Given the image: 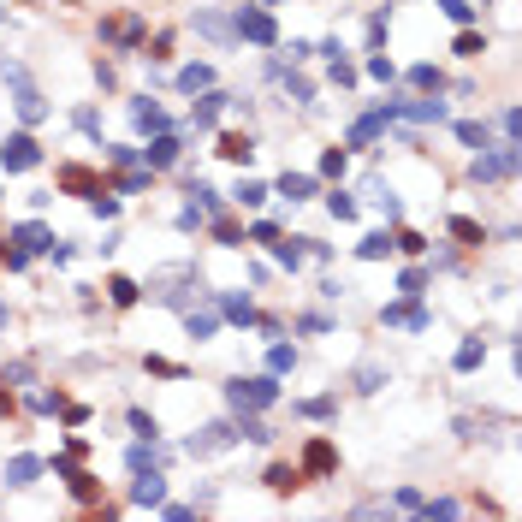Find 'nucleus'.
<instances>
[{"label": "nucleus", "instance_id": "f257e3e1", "mask_svg": "<svg viewBox=\"0 0 522 522\" xmlns=\"http://www.w3.org/2000/svg\"><path fill=\"white\" fill-rule=\"evenodd\" d=\"M226 398L238 403V410H261V403H273V398H279V386H273V380H232V386H226Z\"/></svg>", "mask_w": 522, "mask_h": 522}, {"label": "nucleus", "instance_id": "f03ea898", "mask_svg": "<svg viewBox=\"0 0 522 522\" xmlns=\"http://www.w3.org/2000/svg\"><path fill=\"white\" fill-rule=\"evenodd\" d=\"M511 173H516V143H504V148H493V155L475 161V184H499Z\"/></svg>", "mask_w": 522, "mask_h": 522}, {"label": "nucleus", "instance_id": "7ed1b4c3", "mask_svg": "<svg viewBox=\"0 0 522 522\" xmlns=\"http://www.w3.org/2000/svg\"><path fill=\"white\" fill-rule=\"evenodd\" d=\"M6 77H12V89H18V101H12V107H18V119H24V125H36V119H42V113H48V107H42V95H36V89H30V77H24V65H6Z\"/></svg>", "mask_w": 522, "mask_h": 522}, {"label": "nucleus", "instance_id": "20e7f679", "mask_svg": "<svg viewBox=\"0 0 522 522\" xmlns=\"http://www.w3.org/2000/svg\"><path fill=\"white\" fill-rule=\"evenodd\" d=\"M36 161H42L36 137H6V148H0V166H6V173H30Z\"/></svg>", "mask_w": 522, "mask_h": 522}, {"label": "nucleus", "instance_id": "39448f33", "mask_svg": "<svg viewBox=\"0 0 522 522\" xmlns=\"http://www.w3.org/2000/svg\"><path fill=\"white\" fill-rule=\"evenodd\" d=\"M232 30H238L244 42H261V48H267V42L279 36V30H273V18H267V12H238V18H232Z\"/></svg>", "mask_w": 522, "mask_h": 522}, {"label": "nucleus", "instance_id": "423d86ee", "mask_svg": "<svg viewBox=\"0 0 522 522\" xmlns=\"http://www.w3.org/2000/svg\"><path fill=\"white\" fill-rule=\"evenodd\" d=\"M232 440H238V433H232L226 422H214V428H202V440H190V451H196V457H208V451H226Z\"/></svg>", "mask_w": 522, "mask_h": 522}, {"label": "nucleus", "instance_id": "0eeeda50", "mask_svg": "<svg viewBox=\"0 0 522 522\" xmlns=\"http://www.w3.org/2000/svg\"><path fill=\"white\" fill-rule=\"evenodd\" d=\"M161 493H166V481L148 469V475H137V486H131V504H161Z\"/></svg>", "mask_w": 522, "mask_h": 522}, {"label": "nucleus", "instance_id": "6e6552de", "mask_svg": "<svg viewBox=\"0 0 522 522\" xmlns=\"http://www.w3.org/2000/svg\"><path fill=\"white\" fill-rule=\"evenodd\" d=\"M143 161H148V166H173V161H178V137H166V131H161V137L143 148Z\"/></svg>", "mask_w": 522, "mask_h": 522}, {"label": "nucleus", "instance_id": "1a4fd4ad", "mask_svg": "<svg viewBox=\"0 0 522 522\" xmlns=\"http://www.w3.org/2000/svg\"><path fill=\"white\" fill-rule=\"evenodd\" d=\"M36 475H42V463H36V457H12V463H6V486H30Z\"/></svg>", "mask_w": 522, "mask_h": 522}, {"label": "nucleus", "instance_id": "9d476101", "mask_svg": "<svg viewBox=\"0 0 522 522\" xmlns=\"http://www.w3.org/2000/svg\"><path fill=\"white\" fill-rule=\"evenodd\" d=\"M428 321H433L428 309H403V303H398V309H386V327H415V332H422Z\"/></svg>", "mask_w": 522, "mask_h": 522}, {"label": "nucleus", "instance_id": "9b49d317", "mask_svg": "<svg viewBox=\"0 0 522 522\" xmlns=\"http://www.w3.org/2000/svg\"><path fill=\"white\" fill-rule=\"evenodd\" d=\"M131 119H137V131H166V113L155 107V101H137V107H131Z\"/></svg>", "mask_w": 522, "mask_h": 522}, {"label": "nucleus", "instance_id": "f8f14e48", "mask_svg": "<svg viewBox=\"0 0 522 522\" xmlns=\"http://www.w3.org/2000/svg\"><path fill=\"white\" fill-rule=\"evenodd\" d=\"M403 113H410V119H433V125H440V119H451V107H445V101H410V107H403Z\"/></svg>", "mask_w": 522, "mask_h": 522}, {"label": "nucleus", "instance_id": "ddd939ff", "mask_svg": "<svg viewBox=\"0 0 522 522\" xmlns=\"http://www.w3.org/2000/svg\"><path fill=\"white\" fill-rule=\"evenodd\" d=\"M208 83H214V65H184V72H178V89H208Z\"/></svg>", "mask_w": 522, "mask_h": 522}, {"label": "nucleus", "instance_id": "4468645a", "mask_svg": "<svg viewBox=\"0 0 522 522\" xmlns=\"http://www.w3.org/2000/svg\"><path fill=\"white\" fill-rule=\"evenodd\" d=\"M30 249H54L48 244V226H18V256H30Z\"/></svg>", "mask_w": 522, "mask_h": 522}, {"label": "nucleus", "instance_id": "2eb2a0df", "mask_svg": "<svg viewBox=\"0 0 522 522\" xmlns=\"http://www.w3.org/2000/svg\"><path fill=\"white\" fill-rule=\"evenodd\" d=\"M196 30H202V36H214V42H226V36H232V24L220 18V12H196Z\"/></svg>", "mask_w": 522, "mask_h": 522}, {"label": "nucleus", "instance_id": "dca6fc26", "mask_svg": "<svg viewBox=\"0 0 522 522\" xmlns=\"http://www.w3.org/2000/svg\"><path fill=\"white\" fill-rule=\"evenodd\" d=\"M357 256H362V261H380V256H392V238H386V232H368Z\"/></svg>", "mask_w": 522, "mask_h": 522}, {"label": "nucleus", "instance_id": "f3484780", "mask_svg": "<svg viewBox=\"0 0 522 522\" xmlns=\"http://www.w3.org/2000/svg\"><path fill=\"white\" fill-rule=\"evenodd\" d=\"M457 137H463L469 148H486V125H481V119H463V125H457Z\"/></svg>", "mask_w": 522, "mask_h": 522}, {"label": "nucleus", "instance_id": "a211bd4d", "mask_svg": "<svg viewBox=\"0 0 522 522\" xmlns=\"http://www.w3.org/2000/svg\"><path fill=\"white\" fill-rule=\"evenodd\" d=\"M184 327H190V339H208V332H214V309H190V321H184Z\"/></svg>", "mask_w": 522, "mask_h": 522}, {"label": "nucleus", "instance_id": "6ab92c4d", "mask_svg": "<svg viewBox=\"0 0 522 522\" xmlns=\"http://www.w3.org/2000/svg\"><path fill=\"white\" fill-rule=\"evenodd\" d=\"M220 101H226V95H202V107H196V125H202V131L214 125V113H220Z\"/></svg>", "mask_w": 522, "mask_h": 522}, {"label": "nucleus", "instance_id": "aec40b11", "mask_svg": "<svg viewBox=\"0 0 522 522\" xmlns=\"http://www.w3.org/2000/svg\"><path fill=\"white\" fill-rule=\"evenodd\" d=\"M327 208H332V220H350V214H357V202H350L344 190H332V196H327Z\"/></svg>", "mask_w": 522, "mask_h": 522}, {"label": "nucleus", "instance_id": "412c9836", "mask_svg": "<svg viewBox=\"0 0 522 522\" xmlns=\"http://www.w3.org/2000/svg\"><path fill=\"white\" fill-rule=\"evenodd\" d=\"M279 190H285V196H291V202H303V196H309V190H315V178H291V173H285V184H279Z\"/></svg>", "mask_w": 522, "mask_h": 522}, {"label": "nucleus", "instance_id": "4be33fe9", "mask_svg": "<svg viewBox=\"0 0 522 522\" xmlns=\"http://www.w3.org/2000/svg\"><path fill=\"white\" fill-rule=\"evenodd\" d=\"M261 196H267V190H261L256 178H244V184H238V202H244V208H261Z\"/></svg>", "mask_w": 522, "mask_h": 522}, {"label": "nucleus", "instance_id": "5701e85b", "mask_svg": "<svg viewBox=\"0 0 522 522\" xmlns=\"http://www.w3.org/2000/svg\"><path fill=\"white\" fill-rule=\"evenodd\" d=\"M291 362H297V350H291V344H273V357H267V368H273V374H285Z\"/></svg>", "mask_w": 522, "mask_h": 522}, {"label": "nucleus", "instance_id": "b1692460", "mask_svg": "<svg viewBox=\"0 0 522 522\" xmlns=\"http://www.w3.org/2000/svg\"><path fill=\"white\" fill-rule=\"evenodd\" d=\"M273 256H279V267H291V273H297V261H303V249H297V238H291V244H273Z\"/></svg>", "mask_w": 522, "mask_h": 522}, {"label": "nucleus", "instance_id": "393cba45", "mask_svg": "<svg viewBox=\"0 0 522 522\" xmlns=\"http://www.w3.org/2000/svg\"><path fill=\"white\" fill-rule=\"evenodd\" d=\"M220 155H226V161H249V137H226Z\"/></svg>", "mask_w": 522, "mask_h": 522}, {"label": "nucleus", "instance_id": "a878e982", "mask_svg": "<svg viewBox=\"0 0 522 522\" xmlns=\"http://www.w3.org/2000/svg\"><path fill=\"white\" fill-rule=\"evenodd\" d=\"M451 238H463V244H481V226H475V220H451Z\"/></svg>", "mask_w": 522, "mask_h": 522}, {"label": "nucleus", "instance_id": "bb28decb", "mask_svg": "<svg viewBox=\"0 0 522 522\" xmlns=\"http://www.w3.org/2000/svg\"><path fill=\"white\" fill-rule=\"evenodd\" d=\"M481 357H486V350H481V339H469V344H463V350H457V368H475V362H481Z\"/></svg>", "mask_w": 522, "mask_h": 522}, {"label": "nucleus", "instance_id": "cd10ccee", "mask_svg": "<svg viewBox=\"0 0 522 522\" xmlns=\"http://www.w3.org/2000/svg\"><path fill=\"white\" fill-rule=\"evenodd\" d=\"M226 315H232V321H249L256 309H249V297H226Z\"/></svg>", "mask_w": 522, "mask_h": 522}, {"label": "nucleus", "instance_id": "c85d7f7f", "mask_svg": "<svg viewBox=\"0 0 522 522\" xmlns=\"http://www.w3.org/2000/svg\"><path fill=\"white\" fill-rule=\"evenodd\" d=\"M267 486H279V493H291V486H297V469H273V475H267Z\"/></svg>", "mask_w": 522, "mask_h": 522}, {"label": "nucleus", "instance_id": "c756f323", "mask_svg": "<svg viewBox=\"0 0 522 522\" xmlns=\"http://www.w3.org/2000/svg\"><path fill=\"white\" fill-rule=\"evenodd\" d=\"M440 6H445V12H451L457 24H469V18H475V6H463V0H440Z\"/></svg>", "mask_w": 522, "mask_h": 522}, {"label": "nucleus", "instance_id": "7c9ffc66", "mask_svg": "<svg viewBox=\"0 0 522 522\" xmlns=\"http://www.w3.org/2000/svg\"><path fill=\"white\" fill-rule=\"evenodd\" d=\"M415 83H422V89H440V72H433V65H415V72H410Z\"/></svg>", "mask_w": 522, "mask_h": 522}, {"label": "nucleus", "instance_id": "2f4dec72", "mask_svg": "<svg viewBox=\"0 0 522 522\" xmlns=\"http://www.w3.org/2000/svg\"><path fill=\"white\" fill-rule=\"evenodd\" d=\"M107 291H113V303H131V297H137V285H131V279H113Z\"/></svg>", "mask_w": 522, "mask_h": 522}, {"label": "nucleus", "instance_id": "473e14b6", "mask_svg": "<svg viewBox=\"0 0 522 522\" xmlns=\"http://www.w3.org/2000/svg\"><path fill=\"white\" fill-rule=\"evenodd\" d=\"M0 327H6V303H0Z\"/></svg>", "mask_w": 522, "mask_h": 522}]
</instances>
